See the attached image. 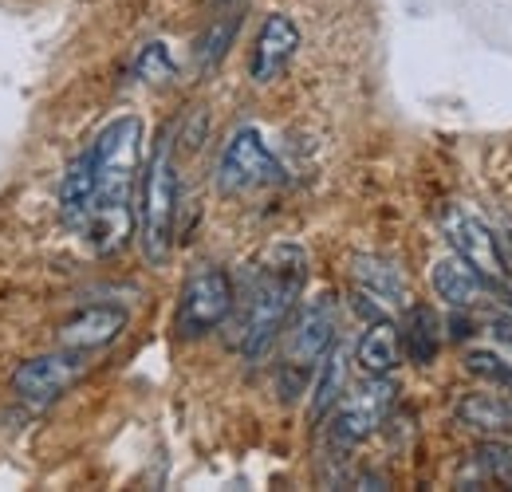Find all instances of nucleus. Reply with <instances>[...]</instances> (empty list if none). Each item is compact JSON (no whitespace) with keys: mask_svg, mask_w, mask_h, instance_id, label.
<instances>
[{"mask_svg":"<svg viewBox=\"0 0 512 492\" xmlns=\"http://www.w3.org/2000/svg\"><path fill=\"white\" fill-rule=\"evenodd\" d=\"M308 284V252L300 245H272L249 272L241 300H233L229 347L241 351L249 363L264 359L276 335L284 331L288 315Z\"/></svg>","mask_w":512,"mask_h":492,"instance_id":"1","label":"nucleus"},{"mask_svg":"<svg viewBox=\"0 0 512 492\" xmlns=\"http://www.w3.org/2000/svg\"><path fill=\"white\" fill-rule=\"evenodd\" d=\"M142 138H146L142 119L119 115L87 146L91 166H95V213L87 221V237L99 252H119L134 229L130 193H134V178L142 166Z\"/></svg>","mask_w":512,"mask_h":492,"instance_id":"2","label":"nucleus"},{"mask_svg":"<svg viewBox=\"0 0 512 492\" xmlns=\"http://www.w3.org/2000/svg\"><path fill=\"white\" fill-rule=\"evenodd\" d=\"M138 245L150 264H166L174 252L178 229V166H174V142L170 134L158 138L146 170H142V197H138Z\"/></svg>","mask_w":512,"mask_h":492,"instance_id":"3","label":"nucleus"},{"mask_svg":"<svg viewBox=\"0 0 512 492\" xmlns=\"http://www.w3.org/2000/svg\"><path fill=\"white\" fill-rule=\"evenodd\" d=\"M339 339V308L331 296H316L312 304H304L300 315L292 319L288 335H284V351H280V367H276V386L280 394L292 402L296 394L308 390L312 374L320 370L327 351Z\"/></svg>","mask_w":512,"mask_h":492,"instance_id":"4","label":"nucleus"},{"mask_svg":"<svg viewBox=\"0 0 512 492\" xmlns=\"http://www.w3.org/2000/svg\"><path fill=\"white\" fill-rule=\"evenodd\" d=\"M438 225H442V237L449 241V248L461 260H469L485 276V284L493 292H501V300L512 304V268L505 264L501 237H493V229L477 213H469L465 205H442Z\"/></svg>","mask_w":512,"mask_h":492,"instance_id":"5","label":"nucleus"},{"mask_svg":"<svg viewBox=\"0 0 512 492\" xmlns=\"http://www.w3.org/2000/svg\"><path fill=\"white\" fill-rule=\"evenodd\" d=\"M233 280L225 268L217 264H197L186 284H182V296H178V315H174V327L182 339H201L209 331H217L229 315H233Z\"/></svg>","mask_w":512,"mask_h":492,"instance_id":"6","label":"nucleus"},{"mask_svg":"<svg viewBox=\"0 0 512 492\" xmlns=\"http://www.w3.org/2000/svg\"><path fill=\"white\" fill-rule=\"evenodd\" d=\"M394 394H398V390H394L390 374H386V378H371V374H367L363 386L347 390V394L331 406L327 441H331L335 449H351V445L367 441V437L386 422V414H390V406H394Z\"/></svg>","mask_w":512,"mask_h":492,"instance_id":"7","label":"nucleus"},{"mask_svg":"<svg viewBox=\"0 0 512 492\" xmlns=\"http://www.w3.org/2000/svg\"><path fill=\"white\" fill-rule=\"evenodd\" d=\"M280 162L272 158V150L264 146L256 126H241L229 134L221 162H217V189L221 193H253L260 185L280 182Z\"/></svg>","mask_w":512,"mask_h":492,"instance_id":"8","label":"nucleus"},{"mask_svg":"<svg viewBox=\"0 0 512 492\" xmlns=\"http://www.w3.org/2000/svg\"><path fill=\"white\" fill-rule=\"evenodd\" d=\"M351 284H355V308L367 319H386L390 311L410 304V284H406L402 268L386 256H355Z\"/></svg>","mask_w":512,"mask_h":492,"instance_id":"9","label":"nucleus"},{"mask_svg":"<svg viewBox=\"0 0 512 492\" xmlns=\"http://www.w3.org/2000/svg\"><path fill=\"white\" fill-rule=\"evenodd\" d=\"M83 351H52V355H36V359H28V363H20L16 374H12V386H16V394L24 398V402H32V406H48V402H56L64 390H71L79 378H83Z\"/></svg>","mask_w":512,"mask_h":492,"instance_id":"10","label":"nucleus"},{"mask_svg":"<svg viewBox=\"0 0 512 492\" xmlns=\"http://www.w3.org/2000/svg\"><path fill=\"white\" fill-rule=\"evenodd\" d=\"M296 48H300V28H296V20L284 16V12L264 16V24H260V32H256V40H253V56H249V75H253V83H272V79H280V75L288 71L292 56H296Z\"/></svg>","mask_w":512,"mask_h":492,"instance_id":"11","label":"nucleus"},{"mask_svg":"<svg viewBox=\"0 0 512 492\" xmlns=\"http://www.w3.org/2000/svg\"><path fill=\"white\" fill-rule=\"evenodd\" d=\"M123 331H127V311L115 308V304H95V308H83L71 319H64L56 335H60V347L87 355V351L115 343Z\"/></svg>","mask_w":512,"mask_h":492,"instance_id":"12","label":"nucleus"},{"mask_svg":"<svg viewBox=\"0 0 512 492\" xmlns=\"http://www.w3.org/2000/svg\"><path fill=\"white\" fill-rule=\"evenodd\" d=\"M430 284H434L438 300H446L449 308H457V311H473L481 300H485V292H489L485 276H481L469 260H461L457 252H453V256H442V260H434V268H430Z\"/></svg>","mask_w":512,"mask_h":492,"instance_id":"13","label":"nucleus"},{"mask_svg":"<svg viewBox=\"0 0 512 492\" xmlns=\"http://www.w3.org/2000/svg\"><path fill=\"white\" fill-rule=\"evenodd\" d=\"M91 213H95V166H91V150H83L64 170V182H60V217H64L67 229L87 233Z\"/></svg>","mask_w":512,"mask_h":492,"instance_id":"14","label":"nucleus"},{"mask_svg":"<svg viewBox=\"0 0 512 492\" xmlns=\"http://www.w3.org/2000/svg\"><path fill=\"white\" fill-rule=\"evenodd\" d=\"M453 418L465 430L505 437V433H512V398L493 394V390H469L453 402Z\"/></svg>","mask_w":512,"mask_h":492,"instance_id":"15","label":"nucleus"},{"mask_svg":"<svg viewBox=\"0 0 512 492\" xmlns=\"http://www.w3.org/2000/svg\"><path fill=\"white\" fill-rule=\"evenodd\" d=\"M398 359H402V335H398V327L390 319H375L363 331L359 347H355V363L363 367V374H371V378H386V374H394Z\"/></svg>","mask_w":512,"mask_h":492,"instance_id":"16","label":"nucleus"},{"mask_svg":"<svg viewBox=\"0 0 512 492\" xmlns=\"http://www.w3.org/2000/svg\"><path fill=\"white\" fill-rule=\"evenodd\" d=\"M241 12L245 8H213L201 36H197V48H193V60H197V71H213L217 63L229 56L237 32H241Z\"/></svg>","mask_w":512,"mask_h":492,"instance_id":"17","label":"nucleus"},{"mask_svg":"<svg viewBox=\"0 0 512 492\" xmlns=\"http://www.w3.org/2000/svg\"><path fill=\"white\" fill-rule=\"evenodd\" d=\"M398 335H402V351L410 355V363L430 367L438 359V347H442V319L434 315V308L406 304V319H402Z\"/></svg>","mask_w":512,"mask_h":492,"instance_id":"18","label":"nucleus"},{"mask_svg":"<svg viewBox=\"0 0 512 492\" xmlns=\"http://www.w3.org/2000/svg\"><path fill=\"white\" fill-rule=\"evenodd\" d=\"M320 378H316V398H312V418H323V414H331V406L339 402V394H343V386H347V355H343V347L335 343L331 351H327V359L320 363L316 370Z\"/></svg>","mask_w":512,"mask_h":492,"instance_id":"19","label":"nucleus"},{"mask_svg":"<svg viewBox=\"0 0 512 492\" xmlns=\"http://www.w3.org/2000/svg\"><path fill=\"white\" fill-rule=\"evenodd\" d=\"M477 465H481L497 485L512 489V445L509 441H501V437H485V441L477 445Z\"/></svg>","mask_w":512,"mask_h":492,"instance_id":"20","label":"nucleus"},{"mask_svg":"<svg viewBox=\"0 0 512 492\" xmlns=\"http://www.w3.org/2000/svg\"><path fill=\"white\" fill-rule=\"evenodd\" d=\"M465 367H469V374H477V378H485V382H493L501 390H512V363L501 359L497 351H469Z\"/></svg>","mask_w":512,"mask_h":492,"instance_id":"21","label":"nucleus"},{"mask_svg":"<svg viewBox=\"0 0 512 492\" xmlns=\"http://www.w3.org/2000/svg\"><path fill=\"white\" fill-rule=\"evenodd\" d=\"M134 75L146 79V83H166V79H174V60H170L166 44H146V48L138 52V60H134Z\"/></svg>","mask_w":512,"mask_h":492,"instance_id":"22","label":"nucleus"},{"mask_svg":"<svg viewBox=\"0 0 512 492\" xmlns=\"http://www.w3.org/2000/svg\"><path fill=\"white\" fill-rule=\"evenodd\" d=\"M477 327H489L497 339L512 343V304H477Z\"/></svg>","mask_w":512,"mask_h":492,"instance_id":"23","label":"nucleus"},{"mask_svg":"<svg viewBox=\"0 0 512 492\" xmlns=\"http://www.w3.org/2000/svg\"><path fill=\"white\" fill-rule=\"evenodd\" d=\"M249 0H213V8H245Z\"/></svg>","mask_w":512,"mask_h":492,"instance_id":"24","label":"nucleus"}]
</instances>
